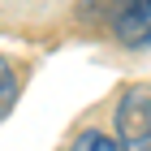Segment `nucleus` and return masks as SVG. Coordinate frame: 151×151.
<instances>
[{"label":"nucleus","instance_id":"nucleus-4","mask_svg":"<svg viewBox=\"0 0 151 151\" xmlns=\"http://www.w3.org/2000/svg\"><path fill=\"white\" fill-rule=\"evenodd\" d=\"M73 147H82V151H112V147H121V138H108V134H99V129H86V134H78L73 138Z\"/></svg>","mask_w":151,"mask_h":151},{"label":"nucleus","instance_id":"nucleus-2","mask_svg":"<svg viewBox=\"0 0 151 151\" xmlns=\"http://www.w3.org/2000/svg\"><path fill=\"white\" fill-rule=\"evenodd\" d=\"M116 138L121 147H147L151 142V91L134 86L116 104Z\"/></svg>","mask_w":151,"mask_h":151},{"label":"nucleus","instance_id":"nucleus-1","mask_svg":"<svg viewBox=\"0 0 151 151\" xmlns=\"http://www.w3.org/2000/svg\"><path fill=\"white\" fill-rule=\"evenodd\" d=\"M86 17L108 26L125 47L151 43V0H82Z\"/></svg>","mask_w":151,"mask_h":151},{"label":"nucleus","instance_id":"nucleus-3","mask_svg":"<svg viewBox=\"0 0 151 151\" xmlns=\"http://www.w3.org/2000/svg\"><path fill=\"white\" fill-rule=\"evenodd\" d=\"M13 99H17V78H13V69L0 60V116L13 108Z\"/></svg>","mask_w":151,"mask_h":151}]
</instances>
